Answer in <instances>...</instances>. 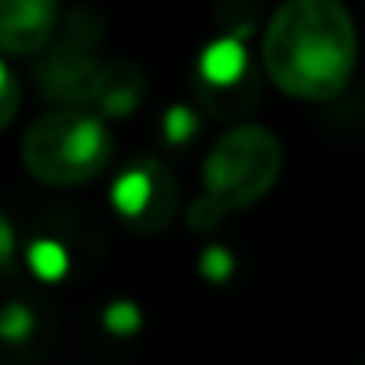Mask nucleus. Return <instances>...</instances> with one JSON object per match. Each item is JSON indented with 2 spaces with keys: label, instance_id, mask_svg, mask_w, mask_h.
<instances>
[{
  "label": "nucleus",
  "instance_id": "obj_4",
  "mask_svg": "<svg viewBox=\"0 0 365 365\" xmlns=\"http://www.w3.org/2000/svg\"><path fill=\"white\" fill-rule=\"evenodd\" d=\"M103 43V21L78 7L71 11L64 21H57L53 39L36 53V86L43 96H50L53 103H78L86 107L93 78L103 64V57L96 53Z\"/></svg>",
  "mask_w": 365,
  "mask_h": 365
},
{
  "label": "nucleus",
  "instance_id": "obj_2",
  "mask_svg": "<svg viewBox=\"0 0 365 365\" xmlns=\"http://www.w3.org/2000/svg\"><path fill=\"white\" fill-rule=\"evenodd\" d=\"M114 160L107 121L78 103H57L39 114L21 135V167L50 188H75L96 181Z\"/></svg>",
  "mask_w": 365,
  "mask_h": 365
},
{
  "label": "nucleus",
  "instance_id": "obj_10",
  "mask_svg": "<svg viewBox=\"0 0 365 365\" xmlns=\"http://www.w3.org/2000/svg\"><path fill=\"white\" fill-rule=\"evenodd\" d=\"M11 255H14V227H11V220L0 213V269L11 262Z\"/></svg>",
  "mask_w": 365,
  "mask_h": 365
},
{
  "label": "nucleus",
  "instance_id": "obj_7",
  "mask_svg": "<svg viewBox=\"0 0 365 365\" xmlns=\"http://www.w3.org/2000/svg\"><path fill=\"white\" fill-rule=\"evenodd\" d=\"M61 0H0V53L36 57L57 32Z\"/></svg>",
  "mask_w": 365,
  "mask_h": 365
},
{
  "label": "nucleus",
  "instance_id": "obj_1",
  "mask_svg": "<svg viewBox=\"0 0 365 365\" xmlns=\"http://www.w3.org/2000/svg\"><path fill=\"white\" fill-rule=\"evenodd\" d=\"M266 78L309 103L341 96L359 64V29L344 0H284L262 32Z\"/></svg>",
  "mask_w": 365,
  "mask_h": 365
},
{
  "label": "nucleus",
  "instance_id": "obj_5",
  "mask_svg": "<svg viewBox=\"0 0 365 365\" xmlns=\"http://www.w3.org/2000/svg\"><path fill=\"white\" fill-rule=\"evenodd\" d=\"M114 210L135 235H156L170 227L178 213V181L156 160H138L114 185Z\"/></svg>",
  "mask_w": 365,
  "mask_h": 365
},
{
  "label": "nucleus",
  "instance_id": "obj_8",
  "mask_svg": "<svg viewBox=\"0 0 365 365\" xmlns=\"http://www.w3.org/2000/svg\"><path fill=\"white\" fill-rule=\"evenodd\" d=\"M142 96H145V75H142V68L131 64V61H121V57H114V61L103 57V64H100V71L93 78V89H89L86 107L96 110L107 121V118H124V114L138 110Z\"/></svg>",
  "mask_w": 365,
  "mask_h": 365
},
{
  "label": "nucleus",
  "instance_id": "obj_9",
  "mask_svg": "<svg viewBox=\"0 0 365 365\" xmlns=\"http://www.w3.org/2000/svg\"><path fill=\"white\" fill-rule=\"evenodd\" d=\"M18 107H21V86L0 57V131L11 128V121L18 118Z\"/></svg>",
  "mask_w": 365,
  "mask_h": 365
},
{
  "label": "nucleus",
  "instance_id": "obj_3",
  "mask_svg": "<svg viewBox=\"0 0 365 365\" xmlns=\"http://www.w3.org/2000/svg\"><path fill=\"white\" fill-rule=\"evenodd\" d=\"M284 170V145L262 124H238L217 138L202 167V199L224 217L262 202Z\"/></svg>",
  "mask_w": 365,
  "mask_h": 365
},
{
  "label": "nucleus",
  "instance_id": "obj_6",
  "mask_svg": "<svg viewBox=\"0 0 365 365\" xmlns=\"http://www.w3.org/2000/svg\"><path fill=\"white\" fill-rule=\"evenodd\" d=\"M53 323L29 298H0V365H39L50 355Z\"/></svg>",
  "mask_w": 365,
  "mask_h": 365
}]
</instances>
